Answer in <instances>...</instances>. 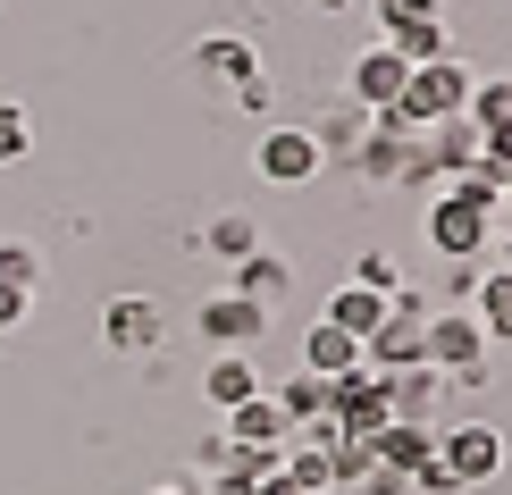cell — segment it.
I'll return each mask as SVG.
<instances>
[{
    "label": "cell",
    "instance_id": "obj_12",
    "mask_svg": "<svg viewBox=\"0 0 512 495\" xmlns=\"http://www.w3.org/2000/svg\"><path fill=\"white\" fill-rule=\"evenodd\" d=\"M403 76H412V68H403V59L387 51V42H370V51H361L353 59V101H361V110H395V93H403Z\"/></svg>",
    "mask_w": 512,
    "mask_h": 495
},
{
    "label": "cell",
    "instance_id": "obj_26",
    "mask_svg": "<svg viewBox=\"0 0 512 495\" xmlns=\"http://www.w3.org/2000/svg\"><path fill=\"white\" fill-rule=\"evenodd\" d=\"M277 470H286V479L303 487V495H328V487H336V470H328V454H311V445H286V454H277Z\"/></svg>",
    "mask_w": 512,
    "mask_h": 495
},
{
    "label": "cell",
    "instance_id": "obj_24",
    "mask_svg": "<svg viewBox=\"0 0 512 495\" xmlns=\"http://www.w3.org/2000/svg\"><path fill=\"white\" fill-rule=\"evenodd\" d=\"M387 51L403 59V68H429V59H454V26H412V34H387Z\"/></svg>",
    "mask_w": 512,
    "mask_h": 495
},
{
    "label": "cell",
    "instance_id": "obj_14",
    "mask_svg": "<svg viewBox=\"0 0 512 495\" xmlns=\"http://www.w3.org/2000/svg\"><path fill=\"white\" fill-rule=\"evenodd\" d=\"M303 370H311V378H345V370H361V336H345L336 319H311V328H303Z\"/></svg>",
    "mask_w": 512,
    "mask_h": 495
},
{
    "label": "cell",
    "instance_id": "obj_5",
    "mask_svg": "<svg viewBox=\"0 0 512 495\" xmlns=\"http://www.w3.org/2000/svg\"><path fill=\"white\" fill-rule=\"evenodd\" d=\"M194 76H210V84H236V93H244V110H269L261 51H252L244 34H202V42H194Z\"/></svg>",
    "mask_w": 512,
    "mask_h": 495
},
{
    "label": "cell",
    "instance_id": "obj_4",
    "mask_svg": "<svg viewBox=\"0 0 512 495\" xmlns=\"http://www.w3.org/2000/svg\"><path fill=\"white\" fill-rule=\"evenodd\" d=\"M437 462L454 470V487H487L504 470V428L496 420H454L437 428Z\"/></svg>",
    "mask_w": 512,
    "mask_h": 495
},
{
    "label": "cell",
    "instance_id": "obj_17",
    "mask_svg": "<svg viewBox=\"0 0 512 495\" xmlns=\"http://www.w3.org/2000/svg\"><path fill=\"white\" fill-rule=\"evenodd\" d=\"M202 395L219 403V412H236V403H252V395H261V370H252V353H219V361L202 370Z\"/></svg>",
    "mask_w": 512,
    "mask_h": 495
},
{
    "label": "cell",
    "instance_id": "obj_32",
    "mask_svg": "<svg viewBox=\"0 0 512 495\" xmlns=\"http://www.w3.org/2000/svg\"><path fill=\"white\" fill-rule=\"evenodd\" d=\"M227 454H236V445H227V428H219V437H202V445H194V462H202V479H210V470H219Z\"/></svg>",
    "mask_w": 512,
    "mask_h": 495
},
{
    "label": "cell",
    "instance_id": "obj_23",
    "mask_svg": "<svg viewBox=\"0 0 512 495\" xmlns=\"http://www.w3.org/2000/svg\"><path fill=\"white\" fill-rule=\"evenodd\" d=\"M269 403H277V412H286V428H303V420H319V412H328V378H286V386H269Z\"/></svg>",
    "mask_w": 512,
    "mask_h": 495
},
{
    "label": "cell",
    "instance_id": "obj_28",
    "mask_svg": "<svg viewBox=\"0 0 512 495\" xmlns=\"http://www.w3.org/2000/svg\"><path fill=\"white\" fill-rule=\"evenodd\" d=\"M353 286H370V294H387V303H395V294H403V261H395V252H361Z\"/></svg>",
    "mask_w": 512,
    "mask_h": 495
},
{
    "label": "cell",
    "instance_id": "obj_20",
    "mask_svg": "<svg viewBox=\"0 0 512 495\" xmlns=\"http://www.w3.org/2000/svg\"><path fill=\"white\" fill-rule=\"evenodd\" d=\"M471 303H479L471 319H479V328H487V344H512V269H487Z\"/></svg>",
    "mask_w": 512,
    "mask_h": 495
},
{
    "label": "cell",
    "instance_id": "obj_1",
    "mask_svg": "<svg viewBox=\"0 0 512 495\" xmlns=\"http://www.w3.org/2000/svg\"><path fill=\"white\" fill-rule=\"evenodd\" d=\"M471 68L462 59H429V68H412L403 76V93H395V126H412V135H429V126H445V118H462V101H471Z\"/></svg>",
    "mask_w": 512,
    "mask_h": 495
},
{
    "label": "cell",
    "instance_id": "obj_3",
    "mask_svg": "<svg viewBox=\"0 0 512 495\" xmlns=\"http://www.w3.org/2000/svg\"><path fill=\"white\" fill-rule=\"evenodd\" d=\"M429 370H445V386H487V328L471 311H429Z\"/></svg>",
    "mask_w": 512,
    "mask_h": 495
},
{
    "label": "cell",
    "instance_id": "obj_2",
    "mask_svg": "<svg viewBox=\"0 0 512 495\" xmlns=\"http://www.w3.org/2000/svg\"><path fill=\"white\" fill-rule=\"evenodd\" d=\"M420 361H429V303L403 286L387 303V319L370 328V344H361V370H387L395 378V370H420Z\"/></svg>",
    "mask_w": 512,
    "mask_h": 495
},
{
    "label": "cell",
    "instance_id": "obj_31",
    "mask_svg": "<svg viewBox=\"0 0 512 495\" xmlns=\"http://www.w3.org/2000/svg\"><path fill=\"white\" fill-rule=\"evenodd\" d=\"M26 311H34V294H17V286H0V336H9V328H26Z\"/></svg>",
    "mask_w": 512,
    "mask_h": 495
},
{
    "label": "cell",
    "instance_id": "obj_8",
    "mask_svg": "<svg viewBox=\"0 0 512 495\" xmlns=\"http://www.w3.org/2000/svg\"><path fill=\"white\" fill-rule=\"evenodd\" d=\"M429 244H437V261H479L487 244H496V219L487 210H471V202H429Z\"/></svg>",
    "mask_w": 512,
    "mask_h": 495
},
{
    "label": "cell",
    "instance_id": "obj_22",
    "mask_svg": "<svg viewBox=\"0 0 512 495\" xmlns=\"http://www.w3.org/2000/svg\"><path fill=\"white\" fill-rule=\"evenodd\" d=\"M202 244H210V252H219V261H227V269H236V261H244V252H261V227H252V210H219V219H210V227H202Z\"/></svg>",
    "mask_w": 512,
    "mask_h": 495
},
{
    "label": "cell",
    "instance_id": "obj_35",
    "mask_svg": "<svg viewBox=\"0 0 512 495\" xmlns=\"http://www.w3.org/2000/svg\"><path fill=\"white\" fill-rule=\"evenodd\" d=\"M504 93H512V76H504Z\"/></svg>",
    "mask_w": 512,
    "mask_h": 495
},
{
    "label": "cell",
    "instance_id": "obj_15",
    "mask_svg": "<svg viewBox=\"0 0 512 495\" xmlns=\"http://www.w3.org/2000/svg\"><path fill=\"white\" fill-rule=\"evenodd\" d=\"M286 286H294L286 252H269V244H261V252H244V261H236V286H227V294H244V303H261V311H269Z\"/></svg>",
    "mask_w": 512,
    "mask_h": 495
},
{
    "label": "cell",
    "instance_id": "obj_9",
    "mask_svg": "<svg viewBox=\"0 0 512 495\" xmlns=\"http://www.w3.org/2000/svg\"><path fill=\"white\" fill-rule=\"evenodd\" d=\"M252 160H261V177H269V185H311L319 168H328V152H319L311 126H269Z\"/></svg>",
    "mask_w": 512,
    "mask_h": 495
},
{
    "label": "cell",
    "instance_id": "obj_34",
    "mask_svg": "<svg viewBox=\"0 0 512 495\" xmlns=\"http://www.w3.org/2000/svg\"><path fill=\"white\" fill-rule=\"evenodd\" d=\"M311 9H328V17H345V9H353V0H311Z\"/></svg>",
    "mask_w": 512,
    "mask_h": 495
},
{
    "label": "cell",
    "instance_id": "obj_13",
    "mask_svg": "<svg viewBox=\"0 0 512 495\" xmlns=\"http://www.w3.org/2000/svg\"><path fill=\"white\" fill-rule=\"evenodd\" d=\"M286 437H294V428H286V412L269 403V386H261L252 403H236V412H227V445H261V454H286Z\"/></svg>",
    "mask_w": 512,
    "mask_h": 495
},
{
    "label": "cell",
    "instance_id": "obj_30",
    "mask_svg": "<svg viewBox=\"0 0 512 495\" xmlns=\"http://www.w3.org/2000/svg\"><path fill=\"white\" fill-rule=\"evenodd\" d=\"M412 495H462V487H454V470H445V462L429 454V462L412 470Z\"/></svg>",
    "mask_w": 512,
    "mask_h": 495
},
{
    "label": "cell",
    "instance_id": "obj_25",
    "mask_svg": "<svg viewBox=\"0 0 512 495\" xmlns=\"http://www.w3.org/2000/svg\"><path fill=\"white\" fill-rule=\"evenodd\" d=\"M42 277H51V269H42V244H17V235H9V244H0V286L42 294Z\"/></svg>",
    "mask_w": 512,
    "mask_h": 495
},
{
    "label": "cell",
    "instance_id": "obj_21",
    "mask_svg": "<svg viewBox=\"0 0 512 495\" xmlns=\"http://www.w3.org/2000/svg\"><path fill=\"white\" fill-rule=\"evenodd\" d=\"M429 152H437V168H445V177H462V168L487 152V135H479L471 118H445V126H429Z\"/></svg>",
    "mask_w": 512,
    "mask_h": 495
},
{
    "label": "cell",
    "instance_id": "obj_7",
    "mask_svg": "<svg viewBox=\"0 0 512 495\" xmlns=\"http://www.w3.org/2000/svg\"><path fill=\"white\" fill-rule=\"evenodd\" d=\"M160 336H168V311L152 294H110V303H101V344H110V353L143 361V353H160Z\"/></svg>",
    "mask_w": 512,
    "mask_h": 495
},
{
    "label": "cell",
    "instance_id": "obj_16",
    "mask_svg": "<svg viewBox=\"0 0 512 495\" xmlns=\"http://www.w3.org/2000/svg\"><path fill=\"white\" fill-rule=\"evenodd\" d=\"M370 445H378V462H387V470H403V479H412V470L437 454V428H420V420H387Z\"/></svg>",
    "mask_w": 512,
    "mask_h": 495
},
{
    "label": "cell",
    "instance_id": "obj_19",
    "mask_svg": "<svg viewBox=\"0 0 512 495\" xmlns=\"http://www.w3.org/2000/svg\"><path fill=\"white\" fill-rule=\"evenodd\" d=\"M319 319H336L345 336H361V344H370V328L387 319V294H370V286H353V277H345V286L328 294V311H319Z\"/></svg>",
    "mask_w": 512,
    "mask_h": 495
},
{
    "label": "cell",
    "instance_id": "obj_29",
    "mask_svg": "<svg viewBox=\"0 0 512 495\" xmlns=\"http://www.w3.org/2000/svg\"><path fill=\"white\" fill-rule=\"evenodd\" d=\"M34 152V126H26V110H0V168L9 160H26Z\"/></svg>",
    "mask_w": 512,
    "mask_h": 495
},
{
    "label": "cell",
    "instance_id": "obj_33",
    "mask_svg": "<svg viewBox=\"0 0 512 495\" xmlns=\"http://www.w3.org/2000/svg\"><path fill=\"white\" fill-rule=\"evenodd\" d=\"M152 495H210L202 479H168V487H152Z\"/></svg>",
    "mask_w": 512,
    "mask_h": 495
},
{
    "label": "cell",
    "instance_id": "obj_18",
    "mask_svg": "<svg viewBox=\"0 0 512 495\" xmlns=\"http://www.w3.org/2000/svg\"><path fill=\"white\" fill-rule=\"evenodd\" d=\"M387 395H395V420H420V428H429V420H437V395H445V370H429V361H420V370H395Z\"/></svg>",
    "mask_w": 512,
    "mask_h": 495
},
{
    "label": "cell",
    "instance_id": "obj_6",
    "mask_svg": "<svg viewBox=\"0 0 512 495\" xmlns=\"http://www.w3.org/2000/svg\"><path fill=\"white\" fill-rule=\"evenodd\" d=\"M328 420L345 428V437H378V428L395 420L387 370H345V378H328Z\"/></svg>",
    "mask_w": 512,
    "mask_h": 495
},
{
    "label": "cell",
    "instance_id": "obj_10",
    "mask_svg": "<svg viewBox=\"0 0 512 495\" xmlns=\"http://www.w3.org/2000/svg\"><path fill=\"white\" fill-rule=\"evenodd\" d=\"M194 328L219 344V353H252V344L269 336V311H261V303H244V294H210V303L194 311Z\"/></svg>",
    "mask_w": 512,
    "mask_h": 495
},
{
    "label": "cell",
    "instance_id": "obj_27",
    "mask_svg": "<svg viewBox=\"0 0 512 495\" xmlns=\"http://www.w3.org/2000/svg\"><path fill=\"white\" fill-rule=\"evenodd\" d=\"M445 0H378V42L387 34H412V26H437Z\"/></svg>",
    "mask_w": 512,
    "mask_h": 495
},
{
    "label": "cell",
    "instance_id": "obj_11",
    "mask_svg": "<svg viewBox=\"0 0 512 495\" xmlns=\"http://www.w3.org/2000/svg\"><path fill=\"white\" fill-rule=\"evenodd\" d=\"M403 160H412V126H395L387 110H378L370 135L353 143V168H361L370 185H403Z\"/></svg>",
    "mask_w": 512,
    "mask_h": 495
}]
</instances>
